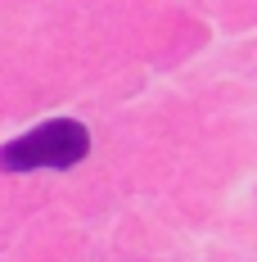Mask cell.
<instances>
[{"label": "cell", "mask_w": 257, "mask_h": 262, "mask_svg": "<svg viewBox=\"0 0 257 262\" xmlns=\"http://www.w3.org/2000/svg\"><path fill=\"white\" fill-rule=\"evenodd\" d=\"M90 149V131L73 122V118H54L45 127L27 131L18 140H9L0 149V167L5 172H32V167H73Z\"/></svg>", "instance_id": "6da1fadb"}]
</instances>
